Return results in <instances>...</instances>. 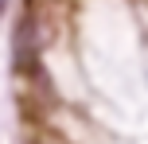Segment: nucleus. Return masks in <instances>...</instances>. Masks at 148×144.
I'll return each instance as SVG.
<instances>
[{
    "mask_svg": "<svg viewBox=\"0 0 148 144\" xmlns=\"http://www.w3.org/2000/svg\"><path fill=\"white\" fill-rule=\"evenodd\" d=\"M39 55V43H35V20H20V27H16V66H27V62H35Z\"/></svg>",
    "mask_w": 148,
    "mask_h": 144,
    "instance_id": "obj_1",
    "label": "nucleus"
}]
</instances>
